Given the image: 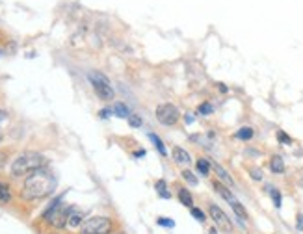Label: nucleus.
I'll return each mask as SVG.
<instances>
[{
    "mask_svg": "<svg viewBox=\"0 0 303 234\" xmlns=\"http://www.w3.org/2000/svg\"><path fill=\"white\" fill-rule=\"evenodd\" d=\"M270 169H272L273 173H283L285 171V162H283L281 156H273L270 160Z\"/></svg>",
    "mask_w": 303,
    "mask_h": 234,
    "instance_id": "4468645a",
    "label": "nucleus"
},
{
    "mask_svg": "<svg viewBox=\"0 0 303 234\" xmlns=\"http://www.w3.org/2000/svg\"><path fill=\"white\" fill-rule=\"evenodd\" d=\"M84 221V212L82 210H77V208H73V212H71V216H69V221H67V225L69 227H80V223Z\"/></svg>",
    "mask_w": 303,
    "mask_h": 234,
    "instance_id": "f8f14e48",
    "label": "nucleus"
},
{
    "mask_svg": "<svg viewBox=\"0 0 303 234\" xmlns=\"http://www.w3.org/2000/svg\"><path fill=\"white\" fill-rule=\"evenodd\" d=\"M231 208L235 210V214L238 216V218L242 219V221H246V219H249V216H247V212H246V208H244V206H242L240 203H235V204H231Z\"/></svg>",
    "mask_w": 303,
    "mask_h": 234,
    "instance_id": "6ab92c4d",
    "label": "nucleus"
},
{
    "mask_svg": "<svg viewBox=\"0 0 303 234\" xmlns=\"http://www.w3.org/2000/svg\"><path fill=\"white\" fill-rule=\"evenodd\" d=\"M115 234H125V232H115Z\"/></svg>",
    "mask_w": 303,
    "mask_h": 234,
    "instance_id": "72a5a7b5",
    "label": "nucleus"
},
{
    "mask_svg": "<svg viewBox=\"0 0 303 234\" xmlns=\"http://www.w3.org/2000/svg\"><path fill=\"white\" fill-rule=\"evenodd\" d=\"M208 216H211V219L214 221V225H216L218 229L225 230V232H232L231 219L227 218V214L218 204H208Z\"/></svg>",
    "mask_w": 303,
    "mask_h": 234,
    "instance_id": "0eeeda50",
    "label": "nucleus"
},
{
    "mask_svg": "<svg viewBox=\"0 0 303 234\" xmlns=\"http://www.w3.org/2000/svg\"><path fill=\"white\" fill-rule=\"evenodd\" d=\"M154 113H156L158 123H162L164 127H173V125H177L180 119L179 108L175 106V104H171V102H164V104L156 106V112Z\"/></svg>",
    "mask_w": 303,
    "mask_h": 234,
    "instance_id": "423d86ee",
    "label": "nucleus"
},
{
    "mask_svg": "<svg viewBox=\"0 0 303 234\" xmlns=\"http://www.w3.org/2000/svg\"><path fill=\"white\" fill-rule=\"evenodd\" d=\"M156 225H160V227H166V229H173L175 227V221L170 218H164V216H160L158 219H156Z\"/></svg>",
    "mask_w": 303,
    "mask_h": 234,
    "instance_id": "4be33fe9",
    "label": "nucleus"
},
{
    "mask_svg": "<svg viewBox=\"0 0 303 234\" xmlns=\"http://www.w3.org/2000/svg\"><path fill=\"white\" fill-rule=\"evenodd\" d=\"M149 137H151V142L154 143V147H156V151H158V153L162 154V156H166V154H168V151H166V147H164V142H162V139H160V137L156 136V134H149Z\"/></svg>",
    "mask_w": 303,
    "mask_h": 234,
    "instance_id": "f3484780",
    "label": "nucleus"
},
{
    "mask_svg": "<svg viewBox=\"0 0 303 234\" xmlns=\"http://www.w3.org/2000/svg\"><path fill=\"white\" fill-rule=\"evenodd\" d=\"M4 163H6V154H4V153H0V168H2Z\"/></svg>",
    "mask_w": 303,
    "mask_h": 234,
    "instance_id": "7c9ffc66",
    "label": "nucleus"
},
{
    "mask_svg": "<svg viewBox=\"0 0 303 234\" xmlns=\"http://www.w3.org/2000/svg\"><path fill=\"white\" fill-rule=\"evenodd\" d=\"M249 173H251V178H255V180H262V173H261V169H251Z\"/></svg>",
    "mask_w": 303,
    "mask_h": 234,
    "instance_id": "bb28decb",
    "label": "nucleus"
},
{
    "mask_svg": "<svg viewBox=\"0 0 303 234\" xmlns=\"http://www.w3.org/2000/svg\"><path fill=\"white\" fill-rule=\"evenodd\" d=\"M154 190H156V194H158L162 199H171V192H168V182H166L164 178L156 180V184H154Z\"/></svg>",
    "mask_w": 303,
    "mask_h": 234,
    "instance_id": "ddd939ff",
    "label": "nucleus"
},
{
    "mask_svg": "<svg viewBox=\"0 0 303 234\" xmlns=\"http://www.w3.org/2000/svg\"><path fill=\"white\" fill-rule=\"evenodd\" d=\"M212 168H214V171H216L218 180H220L221 184H225L227 188H231V186H235V180H232V178L229 177V173H227V171H225V169H223V168H221V166H218V163H214Z\"/></svg>",
    "mask_w": 303,
    "mask_h": 234,
    "instance_id": "9d476101",
    "label": "nucleus"
},
{
    "mask_svg": "<svg viewBox=\"0 0 303 234\" xmlns=\"http://www.w3.org/2000/svg\"><path fill=\"white\" fill-rule=\"evenodd\" d=\"M46 166H49L46 156L28 151V153H21L13 162H11L10 171L13 177H28V175H32L34 171H39V169L46 168Z\"/></svg>",
    "mask_w": 303,
    "mask_h": 234,
    "instance_id": "f03ea898",
    "label": "nucleus"
},
{
    "mask_svg": "<svg viewBox=\"0 0 303 234\" xmlns=\"http://www.w3.org/2000/svg\"><path fill=\"white\" fill-rule=\"evenodd\" d=\"M115 115H119V117H129L130 113H129V110H127V106L125 104H121V102H118V104H113V110H112Z\"/></svg>",
    "mask_w": 303,
    "mask_h": 234,
    "instance_id": "aec40b11",
    "label": "nucleus"
},
{
    "mask_svg": "<svg viewBox=\"0 0 303 234\" xmlns=\"http://www.w3.org/2000/svg\"><path fill=\"white\" fill-rule=\"evenodd\" d=\"M177 197H179L180 204L186 206V208H192V206H194V197H192V194L188 192V188H177Z\"/></svg>",
    "mask_w": 303,
    "mask_h": 234,
    "instance_id": "9b49d317",
    "label": "nucleus"
},
{
    "mask_svg": "<svg viewBox=\"0 0 303 234\" xmlns=\"http://www.w3.org/2000/svg\"><path fill=\"white\" fill-rule=\"evenodd\" d=\"M127 119H129V125H130V127H134V128H138V127H142V125H144V121H142V117L136 115V113H130V115L127 117Z\"/></svg>",
    "mask_w": 303,
    "mask_h": 234,
    "instance_id": "b1692460",
    "label": "nucleus"
},
{
    "mask_svg": "<svg viewBox=\"0 0 303 234\" xmlns=\"http://www.w3.org/2000/svg\"><path fill=\"white\" fill-rule=\"evenodd\" d=\"M10 199H11L10 186H8L6 182H0V204L10 203Z\"/></svg>",
    "mask_w": 303,
    "mask_h": 234,
    "instance_id": "dca6fc26",
    "label": "nucleus"
},
{
    "mask_svg": "<svg viewBox=\"0 0 303 234\" xmlns=\"http://www.w3.org/2000/svg\"><path fill=\"white\" fill-rule=\"evenodd\" d=\"M277 137H279V142H285V143H290V137L287 136V134H283V132H279L277 134Z\"/></svg>",
    "mask_w": 303,
    "mask_h": 234,
    "instance_id": "cd10ccee",
    "label": "nucleus"
},
{
    "mask_svg": "<svg viewBox=\"0 0 303 234\" xmlns=\"http://www.w3.org/2000/svg\"><path fill=\"white\" fill-rule=\"evenodd\" d=\"M80 234H113V221L106 216L89 218L82 225Z\"/></svg>",
    "mask_w": 303,
    "mask_h": 234,
    "instance_id": "39448f33",
    "label": "nucleus"
},
{
    "mask_svg": "<svg viewBox=\"0 0 303 234\" xmlns=\"http://www.w3.org/2000/svg\"><path fill=\"white\" fill-rule=\"evenodd\" d=\"M184 121L188 123V125H190V123H194V117H192V113H186V115H184Z\"/></svg>",
    "mask_w": 303,
    "mask_h": 234,
    "instance_id": "c756f323",
    "label": "nucleus"
},
{
    "mask_svg": "<svg viewBox=\"0 0 303 234\" xmlns=\"http://www.w3.org/2000/svg\"><path fill=\"white\" fill-rule=\"evenodd\" d=\"M195 166H197V171H199V173L203 175V177H206V175L211 173V168H212V166H211V162H208L206 158H199Z\"/></svg>",
    "mask_w": 303,
    "mask_h": 234,
    "instance_id": "2eb2a0df",
    "label": "nucleus"
},
{
    "mask_svg": "<svg viewBox=\"0 0 303 234\" xmlns=\"http://www.w3.org/2000/svg\"><path fill=\"white\" fill-rule=\"evenodd\" d=\"M298 229L303 230V214H298Z\"/></svg>",
    "mask_w": 303,
    "mask_h": 234,
    "instance_id": "c85d7f7f",
    "label": "nucleus"
},
{
    "mask_svg": "<svg viewBox=\"0 0 303 234\" xmlns=\"http://www.w3.org/2000/svg\"><path fill=\"white\" fill-rule=\"evenodd\" d=\"M237 137H238V139H242V142L251 139V137H253V128L251 127H242L240 130L237 132Z\"/></svg>",
    "mask_w": 303,
    "mask_h": 234,
    "instance_id": "a211bd4d",
    "label": "nucleus"
},
{
    "mask_svg": "<svg viewBox=\"0 0 303 234\" xmlns=\"http://www.w3.org/2000/svg\"><path fill=\"white\" fill-rule=\"evenodd\" d=\"M214 190H216L218 194H220L221 197L225 199V201H227L229 204H235V203H237V197L232 195V192H231L229 188H227L225 184H221L220 180H216V182H214Z\"/></svg>",
    "mask_w": 303,
    "mask_h": 234,
    "instance_id": "1a4fd4ad",
    "label": "nucleus"
},
{
    "mask_svg": "<svg viewBox=\"0 0 303 234\" xmlns=\"http://www.w3.org/2000/svg\"><path fill=\"white\" fill-rule=\"evenodd\" d=\"M212 110H214V108H212L208 102H205V104H201V106H199V113H203V115H208V113H212Z\"/></svg>",
    "mask_w": 303,
    "mask_h": 234,
    "instance_id": "a878e982",
    "label": "nucleus"
},
{
    "mask_svg": "<svg viewBox=\"0 0 303 234\" xmlns=\"http://www.w3.org/2000/svg\"><path fill=\"white\" fill-rule=\"evenodd\" d=\"M62 199H63V195H58V197L52 201L51 206L45 210V214H43V219H45L46 223L52 225V227H56V229L65 227L67 221H69V216H71L73 208H75L71 204L62 203Z\"/></svg>",
    "mask_w": 303,
    "mask_h": 234,
    "instance_id": "7ed1b4c3",
    "label": "nucleus"
},
{
    "mask_svg": "<svg viewBox=\"0 0 303 234\" xmlns=\"http://www.w3.org/2000/svg\"><path fill=\"white\" fill-rule=\"evenodd\" d=\"M171 156H173L175 163H179V166H190L192 162V156L188 151H184L182 147H173L171 151Z\"/></svg>",
    "mask_w": 303,
    "mask_h": 234,
    "instance_id": "6e6552de",
    "label": "nucleus"
},
{
    "mask_svg": "<svg viewBox=\"0 0 303 234\" xmlns=\"http://www.w3.org/2000/svg\"><path fill=\"white\" fill-rule=\"evenodd\" d=\"M270 195H272V201H273V204H275V208H281V194H279V190L270 188Z\"/></svg>",
    "mask_w": 303,
    "mask_h": 234,
    "instance_id": "393cba45",
    "label": "nucleus"
},
{
    "mask_svg": "<svg viewBox=\"0 0 303 234\" xmlns=\"http://www.w3.org/2000/svg\"><path fill=\"white\" fill-rule=\"evenodd\" d=\"M54 190H56V177L46 168H43L25 178L21 197L25 201H39L54 194Z\"/></svg>",
    "mask_w": 303,
    "mask_h": 234,
    "instance_id": "f257e3e1",
    "label": "nucleus"
},
{
    "mask_svg": "<svg viewBox=\"0 0 303 234\" xmlns=\"http://www.w3.org/2000/svg\"><path fill=\"white\" fill-rule=\"evenodd\" d=\"M144 154H145V151H136V153H134V156L138 158V156H144Z\"/></svg>",
    "mask_w": 303,
    "mask_h": 234,
    "instance_id": "2f4dec72",
    "label": "nucleus"
},
{
    "mask_svg": "<svg viewBox=\"0 0 303 234\" xmlns=\"http://www.w3.org/2000/svg\"><path fill=\"white\" fill-rule=\"evenodd\" d=\"M218 230H216V227H214V229H211V234H216Z\"/></svg>",
    "mask_w": 303,
    "mask_h": 234,
    "instance_id": "473e14b6",
    "label": "nucleus"
},
{
    "mask_svg": "<svg viewBox=\"0 0 303 234\" xmlns=\"http://www.w3.org/2000/svg\"><path fill=\"white\" fill-rule=\"evenodd\" d=\"M182 178H184L190 186H197V178L194 177V173H192L190 169H184V171H182Z\"/></svg>",
    "mask_w": 303,
    "mask_h": 234,
    "instance_id": "5701e85b",
    "label": "nucleus"
},
{
    "mask_svg": "<svg viewBox=\"0 0 303 234\" xmlns=\"http://www.w3.org/2000/svg\"><path fill=\"white\" fill-rule=\"evenodd\" d=\"M87 78L91 82V87H93V91H95V95H97L101 101H104V102L113 101V95H115V93H113L112 82L104 77L103 73H97V71L89 73Z\"/></svg>",
    "mask_w": 303,
    "mask_h": 234,
    "instance_id": "20e7f679",
    "label": "nucleus"
},
{
    "mask_svg": "<svg viewBox=\"0 0 303 234\" xmlns=\"http://www.w3.org/2000/svg\"><path fill=\"white\" fill-rule=\"evenodd\" d=\"M190 212H192V218L197 219L199 223H205V221H206V214L201 208H195V206H192Z\"/></svg>",
    "mask_w": 303,
    "mask_h": 234,
    "instance_id": "412c9836",
    "label": "nucleus"
}]
</instances>
